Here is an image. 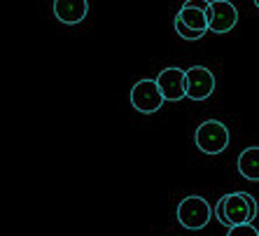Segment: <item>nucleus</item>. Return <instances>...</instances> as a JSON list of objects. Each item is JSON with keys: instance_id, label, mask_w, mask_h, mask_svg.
I'll use <instances>...</instances> for the list:
<instances>
[{"instance_id": "obj_1", "label": "nucleus", "mask_w": 259, "mask_h": 236, "mask_svg": "<svg viewBox=\"0 0 259 236\" xmlns=\"http://www.w3.org/2000/svg\"><path fill=\"white\" fill-rule=\"evenodd\" d=\"M194 143L205 154H222L229 147V129L220 120H205L194 131Z\"/></svg>"}, {"instance_id": "obj_2", "label": "nucleus", "mask_w": 259, "mask_h": 236, "mask_svg": "<svg viewBox=\"0 0 259 236\" xmlns=\"http://www.w3.org/2000/svg\"><path fill=\"white\" fill-rule=\"evenodd\" d=\"M215 215V211L210 208V204L199 196V194H192V196H185V199L178 204V222L185 227V229H203L208 227L210 218Z\"/></svg>"}, {"instance_id": "obj_3", "label": "nucleus", "mask_w": 259, "mask_h": 236, "mask_svg": "<svg viewBox=\"0 0 259 236\" xmlns=\"http://www.w3.org/2000/svg\"><path fill=\"white\" fill-rule=\"evenodd\" d=\"M163 94L161 89H159L157 80H140V82H136L131 89V105L138 112H143V115H152V112H157V110H161L163 105Z\"/></svg>"}, {"instance_id": "obj_4", "label": "nucleus", "mask_w": 259, "mask_h": 236, "mask_svg": "<svg viewBox=\"0 0 259 236\" xmlns=\"http://www.w3.org/2000/svg\"><path fill=\"white\" fill-rule=\"evenodd\" d=\"M238 24V7L231 0H212L208 10V26L212 33H229Z\"/></svg>"}, {"instance_id": "obj_5", "label": "nucleus", "mask_w": 259, "mask_h": 236, "mask_svg": "<svg viewBox=\"0 0 259 236\" xmlns=\"http://www.w3.org/2000/svg\"><path fill=\"white\" fill-rule=\"evenodd\" d=\"M157 85L166 101H182L187 98V70L182 68H163L157 75Z\"/></svg>"}, {"instance_id": "obj_6", "label": "nucleus", "mask_w": 259, "mask_h": 236, "mask_svg": "<svg viewBox=\"0 0 259 236\" xmlns=\"http://www.w3.org/2000/svg\"><path fill=\"white\" fill-rule=\"evenodd\" d=\"M215 91V75L205 66L187 68V98L192 101H205Z\"/></svg>"}, {"instance_id": "obj_7", "label": "nucleus", "mask_w": 259, "mask_h": 236, "mask_svg": "<svg viewBox=\"0 0 259 236\" xmlns=\"http://www.w3.org/2000/svg\"><path fill=\"white\" fill-rule=\"evenodd\" d=\"M224 204V218H227V227H236V224L250 222V206H247L245 192H231L220 196Z\"/></svg>"}, {"instance_id": "obj_8", "label": "nucleus", "mask_w": 259, "mask_h": 236, "mask_svg": "<svg viewBox=\"0 0 259 236\" xmlns=\"http://www.w3.org/2000/svg\"><path fill=\"white\" fill-rule=\"evenodd\" d=\"M87 14H89V3L87 0H54V17L61 24H82Z\"/></svg>"}, {"instance_id": "obj_9", "label": "nucleus", "mask_w": 259, "mask_h": 236, "mask_svg": "<svg viewBox=\"0 0 259 236\" xmlns=\"http://www.w3.org/2000/svg\"><path fill=\"white\" fill-rule=\"evenodd\" d=\"M238 173L250 182L259 180V147H245L238 154Z\"/></svg>"}, {"instance_id": "obj_10", "label": "nucleus", "mask_w": 259, "mask_h": 236, "mask_svg": "<svg viewBox=\"0 0 259 236\" xmlns=\"http://www.w3.org/2000/svg\"><path fill=\"white\" fill-rule=\"evenodd\" d=\"M175 19H180L182 24H187L189 28H194V30H201V33H208V30H210V26H208V12H203L199 7L182 5L180 12L175 14Z\"/></svg>"}, {"instance_id": "obj_11", "label": "nucleus", "mask_w": 259, "mask_h": 236, "mask_svg": "<svg viewBox=\"0 0 259 236\" xmlns=\"http://www.w3.org/2000/svg\"><path fill=\"white\" fill-rule=\"evenodd\" d=\"M175 33L182 37V40H201V37L205 35V33H201V30H194V28H189L187 24H182L180 19H175Z\"/></svg>"}, {"instance_id": "obj_12", "label": "nucleus", "mask_w": 259, "mask_h": 236, "mask_svg": "<svg viewBox=\"0 0 259 236\" xmlns=\"http://www.w3.org/2000/svg\"><path fill=\"white\" fill-rule=\"evenodd\" d=\"M227 236H259V231H257V227H254V224L245 222V224H236V227H229Z\"/></svg>"}, {"instance_id": "obj_13", "label": "nucleus", "mask_w": 259, "mask_h": 236, "mask_svg": "<svg viewBox=\"0 0 259 236\" xmlns=\"http://www.w3.org/2000/svg\"><path fill=\"white\" fill-rule=\"evenodd\" d=\"M245 199H247V206H250V224H252L259 213V206H257V199H254L250 192H245Z\"/></svg>"}, {"instance_id": "obj_14", "label": "nucleus", "mask_w": 259, "mask_h": 236, "mask_svg": "<svg viewBox=\"0 0 259 236\" xmlns=\"http://www.w3.org/2000/svg\"><path fill=\"white\" fill-rule=\"evenodd\" d=\"M210 3H212V0H185L182 5H189V7H199V10H203V12H208V10H210Z\"/></svg>"}, {"instance_id": "obj_15", "label": "nucleus", "mask_w": 259, "mask_h": 236, "mask_svg": "<svg viewBox=\"0 0 259 236\" xmlns=\"http://www.w3.org/2000/svg\"><path fill=\"white\" fill-rule=\"evenodd\" d=\"M215 218H217V222H220V224H224V227H227V218H224V204H222V199L215 204Z\"/></svg>"}, {"instance_id": "obj_16", "label": "nucleus", "mask_w": 259, "mask_h": 236, "mask_svg": "<svg viewBox=\"0 0 259 236\" xmlns=\"http://www.w3.org/2000/svg\"><path fill=\"white\" fill-rule=\"evenodd\" d=\"M254 5H257V7H259V0H254Z\"/></svg>"}]
</instances>
